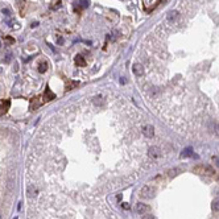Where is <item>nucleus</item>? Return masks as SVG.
Returning <instances> with one entry per match:
<instances>
[{
    "label": "nucleus",
    "mask_w": 219,
    "mask_h": 219,
    "mask_svg": "<svg viewBox=\"0 0 219 219\" xmlns=\"http://www.w3.org/2000/svg\"><path fill=\"white\" fill-rule=\"evenodd\" d=\"M155 194H156V186H152V185H145V186L141 187L139 195H140V198L149 199V198H152Z\"/></svg>",
    "instance_id": "obj_1"
},
{
    "label": "nucleus",
    "mask_w": 219,
    "mask_h": 219,
    "mask_svg": "<svg viewBox=\"0 0 219 219\" xmlns=\"http://www.w3.org/2000/svg\"><path fill=\"white\" fill-rule=\"evenodd\" d=\"M213 161L216 164V165L219 166V157H216V156H214V157H213Z\"/></svg>",
    "instance_id": "obj_24"
},
{
    "label": "nucleus",
    "mask_w": 219,
    "mask_h": 219,
    "mask_svg": "<svg viewBox=\"0 0 219 219\" xmlns=\"http://www.w3.org/2000/svg\"><path fill=\"white\" fill-rule=\"evenodd\" d=\"M123 208H125V210H128V208H129L128 203H123Z\"/></svg>",
    "instance_id": "obj_26"
},
{
    "label": "nucleus",
    "mask_w": 219,
    "mask_h": 219,
    "mask_svg": "<svg viewBox=\"0 0 219 219\" xmlns=\"http://www.w3.org/2000/svg\"><path fill=\"white\" fill-rule=\"evenodd\" d=\"M26 193H28L29 198H33V197H36V195H37L38 190H37V187L34 186V185H28V186H26Z\"/></svg>",
    "instance_id": "obj_8"
},
{
    "label": "nucleus",
    "mask_w": 219,
    "mask_h": 219,
    "mask_svg": "<svg viewBox=\"0 0 219 219\" xmlns=\"http://www.w3.org/2000/svg\"><path fill=\"white\" fill-rule=\"evenodd\" d=\"M182 172V169L181 168H173V169H170V170L168 172V176L170 177V178H173V177H176V176H178L179 173Z\"/></svg>",
    "instance_id": "obj_15"
},
{
    "label": "nucleus",
    "mask_w": 219,
    "mask_h": 219,
    "mask_svg": "<svg viewBox=\"0 0 219 219\" xmlns=\"http://www.w3.org/2000/svg\"><path fill=\"white\" fill-rule=\"evenodd\" d=\"M11 107V100L9 99H5L0 103V116H3L4 113H7V111L9 110Z\"/></svg>",
    "instance_id": "obj_6"
},
{
    "label": "nucleus",
    "mask_w": 219,
    "mask_h": 219,
    "mask_svg": "<svg viewBox=\"0 0 219 219\" xmlns=\"http://www.w3.org/2000/svg\"><path fill=\"white\" fill-rule=\"evenodd\" d=\"M141 219H155V218H153L152 214H147V215H142Z\"/></svg>",
    "instance_id": "obj_22"
},
{
    "label": "nucleus",
    "mask_w": 219,
    "mask_h": 219,
    "mask_svg": "<svg viewBox=\"0 0 219 219\" xmlns=\"http://www.w3.org/2000/svg\"><path fill=\"white\" fill-rule=\"evenodd\" d=\"M148 210H149V206H148V205H145V203L139 202V203H137V205H136V211H137V213H139V214H141V215H142V214H145V213H147Z\"/></svg>",
    "instance_id": "obj_9"
},
{
    "label": "nucleus",
    "mask_w": 219,
    "mask_h": 219,
    "mask_svg": "<svg viewBox=\"0 0 219 219\" xmlns=\"http://www.w3.org/2000/svg\"><path fill=\"white\" fill-rule=\"evenodd\" d=\"M213 210L219 211V199H215V201L213 202Z\"/></svg>",
    "instance_id": "obj_18"
},
{
    "label": "nucleus",
    "mask_w": 219,
    "mask_h": 219,
    "mask_svg": "<svg viewBox=\"0 0 219 219\" xmlns=\"http://www.w3.org/2000/svg\"><path fill=\"white\" fill-rule=\"evenodd\" d=\"M79 86V82L77 81H67V83H66V91H70V90L75 89V87Z\"/></svg>",
    "instance_id": "obj_12"
},
{
    "label": "nucleus",
    "mask_w": 219,
    "mask_h": 219,
    "mask_svg": "<svg viewBox=\"0 0 219 219\" xmlns=\"http://www.w3.org/2000/svg\"><path fill=\"white\" fill-rule=\"evenodd\" d=\"M214 129H215V133L219 136V124H215V128Z\"/></svg>",
    "instance_id": "obj_25"
},
{
    "label": "nucleus",
    "mask_w": 219,
    "mask_h": 219,
    "mask_svg": "<svg viewBox=\"0 0 219 219\" xmlns=\"http://www.w3.org/2000/svg\"><path fill=\"white\" fill-rule=\"evenodd\" d=\"M218 182H219V177H218Z\"/></svg>",
    "instance_id": "obj_28"
},
{
    "label": "nucleus",
    "mask_w": 219,
    "mask_h": 219,
    "mask_svg": "<svg viewBox=\"0 0 219 219\" xmlns=\"http://www.w3.org/2000/svg\"><path fill=\"white\" fill-rule=\"evenodd\" d=\"M11 57H12V55L8 53V54L5 55V58H4V62H5V63H9V62H11Z\"/></svg>",
    "instance_id": "obj_21"
},
{
    "label": "nucleus",
    "mask_w": 219,
    "mask_h": 219,
    "mask_svg": "<svg viewBox=\"0 0 219 219\" xmlns=\"http://www.w3.org/2000/svg\"><path fill=\"white\" fill-rule=\"evenodd\" d=\"M45 100L41 98V95H37V96H33L30 99V104H29V108H30L32 111H34V110H37L38 107H41L42 106V103H44Z\"/></svg>",
    "instance_id": "obj_3"
},
{
    "label": "nucleus",
    "mask_w": 219,
    "mask_h": 219,
    "mask_svg": "<svg viewBox=\"0 0 219 219\" xmlns=\"http://www.w3.org/2000/svg\"><path fill=\"white\" fill-rule=\"evenodd\" d=\"M15 219H17V218H15Z\"/></svg>",
    "instance_id": "obj_29"
},
{
    "label": "nucleus",
    "mask_w": 219,
    "mask_h": 219,
    "mask_svg": "<svg viewBox=\"0 0 219 219\" xmlns=\"http://www.w3.org/2000/svg\"><path fill=\"white\" fill-rule=\"evenodd\" d=\"M81 5H82V8H87L89 7V1L87 0H81Z\"/></svg>",
    "instance_id": "obj_20"
},
{
    "label": "nucleus",
    "mask_w": 219,
    "mask_h": 219,
    "mask_svg": "<svg viewBox=\"0 0 219 219\" xmlns=\"http://www.w3.org/2000/svg\"><path fill=\"white\" fill-rule=\"evenodd\" d=\"M57 42H58L60 45H62V44H63V38H62L61 36H58V37H57Z\"/></svg>",
    "instance_id": "obj_23"
},
{
    "label": "nucleus",
    "mask_w": 219,
    "mask_h": 219,
    "mask_svg": "<svg viewBox=\"0 0 219 219\" xmlns=\"http://www.w3.org/2000/svg\"><path fill=\"white\" fill-rule=\"evenodd\" d=\"M141 132L144 136L147 137H152L153 135H155V128H153V125H150V124H147V125H144L141 128Z\"/></svg>",
    "instance_id": "obj_5"
},
{
    "label": "nucleus",
    "mask_w": 219,
    "mask_h": 219,
    "mask_svg": "<svg viewBox=\"0 0 219 219\" xmlns=\"http://www.w3.org/2000/svg\"><path fill=\"white\" fill-rule=\"evenodd\" d=\"M132 71H133V74L136 77H141L142 73H144V69H142V66L140 65V63H135V65L132 66Z\"/></svg>",
    "instance_id": "obj_7"
},
{
    "label": "nucleus",
    "mask_w": 219,
    "mask_h": 219,
    "mask_svg": "<svg viewBox=\"0 0 219 219\" xmlns=\"http://www.w3.org/2000/svg\"><path fill=\"white\" fill-rule=\"evenodd\" d=\"M17 3V8H18V13L20 16H24V8H25V0H16Z\"/></svg>",
    "instance_id": "obj_13"
},
{
    "label": "nucleus",
    "mask_w": 219,
    "mask_h": 219,
    "mask_svg": "<svg viewBox=\"0 0 219 219\" xmlns=\"http://www.w3.org/2000/svg\"><path fill=\"white\" fill-rule=\"evenodd\" d=\"M37 25H38V23H37V21H36V23H32V25H30V26H32V28H36Z\"/></svg>",
    "instance_id": "obj_27"
},
{
    "label": "nucleus",
    "mask_w": 219,
    "mask_h": 219,
    "mask_svg": "<svg viewBox=\"0 0 219 219\" xmlns=\"http://www.w3.org/2000/svg\"><path fill=\"white\" fill-rule=\"evenodd\" d=\"M53 99H55V94L52 91V90L49 89V87H46V90H45V102H52Z\"/></svg>",
    "instance_id": "obj_10"
},
{
    "label": "nucleus",
    "mask_w": 219,
    "mask_h": 219,
    "mask_svg": "<svg viewBox=\"0 0 219 219\" xmlns=\"http://www.w3.org/2000/svg\"><path fill=\"white\" fill-rule=\"evenodd\" d=\"M46 70H47V62L46 61H41V62L38 63V73L44 74Z\"/></svg>",
    "instance_id": "obj_16"
},
{
    "label": "nucleus",
    "mask_w": 219,
    "mask_h": 219,
    "mask_svg": "<svg viewBox=\"0 0 219 219\" xmlns=\"http://www.w3.org/2000/svg\"><path fill=\"white\" fill-rule=\"evenodd\" d=\"M148 155H149L152 158H158V157H161V149L158 147H156V145H153V147L149 148Z\"/></svg>",
    "instance_id": "obj_4"
},
{
    "label": "nucleus",
    "mask_w": 219,
    "mask_h": 219,
    "mask_svg": "<svg viewBox=\"0 0 219 219\" xmlns=\"http://www.w3.org/2000/svg\"><path fill=\"white\" fill-rule=\"evenodd\" d=\"M74 61H75V63L78 66H82V67H84V66H86V61H84V58L82 57L81 54H77L75 58H74Z\"/></svg>",
    "instance_id": "obj_11"
},
{
    "label": "nucleus",
    "mask_w": 219,
    "mask_h": 219,
    "mask_svg": "<svg viewBox=\"0 0 219 219\" xmlns=\"http://www.w3.org/2000/svg\"><path fill=\"white\" fill-rule=\"evenodd\" d=\"M177 17H178V11H170V12L168 13V20L169 21L176 20Z\"/></svg>",
    "instance_id": "obj_17"
},
{
    "label": "nucleus",
    "mask_w": 219,
    "mask_h": 219,
    "mask_svg": "<svg viewBox=\"0 0 219 219\" xmlns=\"http://www.w3.org/2000/svg\"><path fill=\"white\" fill-rule=\"evenodd\" d=\"M5 41H7L8 44H15V38H12L11 36H7V37H5Z\"/></svg>",
    "instance_id": "obj_19"
},
{
    "label": "nucleus",
    "mask_w": 219,
    "mask_h": 219,
    "mask_svg": "<svg viewBox=\"0 0 219 219\" xmlns=\"http://www.w3.org/2000/svg\"><path fill=\"white\" fill-rule=\"evenodd\" d=\"M193 172L199 173V174H207V176H211V174L215 173V170H214L210 165H198L193 169Z\"/></svg>",
    "instance_id": "obj_2"
},
{
    "label": "nucleus",
    "mask_w": 219,
    "mask_h": 219,
    "mask_svg": "<svg viewBox=\"0 0 219 219\" xmlns=\"http://www.w3.org/2000/svg\"><path fill=\"white\" fill-rule=\"evenodd\" d=\"M193 156V149L191 148H185L184 150L181 152V158H187Z\"/></svg>",
    "instance_id": "obj_14"
}]
</instances>
